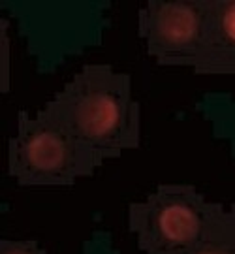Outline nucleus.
<instances>
[{
	"instance_id": "1",
	"label": "nucleus",
	"mask_w": 235,
	"mask_h": 254,
	"mask_svg": "<svg viewBox=\"0 0 235 254\" xmlns=\"http://www.w3.org/2000/svg\"><path fill=\"white\" fill-rule=\"evenodd\" d=\"M40 117L104 158L137 145L139 119L130 79L109 66H87Z\"/></svg>"
},
{
	"instance_id": "2",
	"label": "nucleus",
	"mask_w": 235,
	"mask_h": 254,
	"mask_svg": "<svg viewBox=\"0 0 235 254\" xmlns=\"http://www.w3.org/2000/svg\"><path fill=\"white\" fill-rule=\"evenodd\" d=\"M100 160L96 151L40 115L21 119L9 151L11 175L27 185H70L89 175Z\"/></svg>"
},
{
	"instance_id": "3",
	"label": "nucleus",
	"mask_w": 235,
	"mask_h": 254,
	"mask_svg": "<svg viewBox=\"0 0 235 254\" xmlns=\"http://www.w3.org/2000/svg\"><path fill=\"white\" fill-rule=\"evenodd\" d=\"M217 209L190 187H160L147 201L132 205L130 226L147 254H175L203 236Z\"/></svg>"
},
{
	"instance_id": "4",
	"label": "nucleus",
	"mask_w": 235,
	"mask_h": 254,
	"mask_svg": "<svg viewBox=\"0 0 235 254\" xmlns=\"http://www.w3.org/2000/svg\"><path fill=\"white\" fill-rule=\"evenodd\" d=\"M205 21V0H154L139 11V34L162 64L196 63Z\"/></svg>"
},
{
	"instance_id": "5",
	"label": "nucleus",
	"mask_w": 235,
	"mask_h": 254,
	"mask_svg": "<svg viewBox=\"0 0 235 254\" xmlns=\"http://www.w3.org/2000/svg\"><path fill=\"white\" fill-rule=\"evenodd\" d=\"M194 68L199 73H235V0H205L203 36Z\"/></svg>"
},
{
	"instance_id": "6",
	"label": "nucleus",
	"mask_w": 235,
	"mask_h": 254,
	"mask_svg": "<svg viewBox=\"0 0 235 254\" xmlns=\"http://www.w3.org/2000/svg\"><path fill=\"white\" fill-rule=\"evenodd\" d=\"M175 254H235V213L230 215L218 207L203 236Z\"/></svg>"
},
{
	"instance_id": "7",
	"label": "nucleus",
	"mask_w": 235,
	"mask_h": 254,
	"mask_svg": "<svg viewBox=\"0 0 235 254\" xmlns=\"http://www.w3.org/2000/svg\"><path fill=\"white\" fill-rule=\"evenodd\" d=\"M2 254H42L36 251V247L30 243H11V241H4L2 243Z\"/></svg>"
}]
</instances>
